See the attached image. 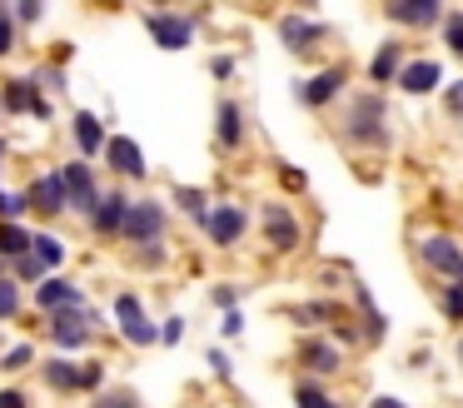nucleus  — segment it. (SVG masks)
Listing matches in <instances>:
<instances>
[{
  "label": "nucleus",
  "instance_id": "obj_42",
  "mask_svg": "<svg viewBox=\"0 0 463 408\" xmlns=\"http://www.w3.org/2000/svg\"><path fill=\"white\" fill-rule=\"evenodd\" d=\"M329 334L339 338V344L349 348V354H354V348H369V344H364V328H359V318H354V308H349L344 318H334V324H329Z\"/></svg>",
  "mask_w": 463,
  "mask_h": 408
},
{
  "label": "nucleus",
  "instance_id": "obj_9",
  "mask_svg": "<svg viewBox=\"0 0 463 408\" xmlns=\"http://www.w3.org/2000/svg\"><path fill=\"white\" fill-rule=\"evenodd\" d=\"M294 368L309 374V378L334 384V378H344V368H349V348H344L329 328H309V334L294 338Z\"/></svg>",
  "mask_w": 463,
  "mask_h": 408
},
{
  "label": "nucleus",
  "instance_id": "obj_50",
  "mask_svg": "<svg viewBox=\"0 0 463 408\" xmlns=\"http://www.w3.org/2000/svg\"><path fill=\"white\" fill-rule=\"evenodd\" d=\"M0 408H35V398L25 394L21 384H5V388H0Z\"/></svg>",
  "mask_w": 463,
  "mask_h": 408
},
{
  "label": "nucleus",
  "instance_id": "obj_39",
  "mask_svg": "<svg viewBox=\"0 0 463 408\" xmlns=\"http://www.w3.org/2000/svg\"><path fill=\"white\" fill-rule=\"evenodd\" d=\"M274 179H279L284 199H289V195H309V175H304L299 165H289V159H274Z\"/></svg>",
  "mask_w": 463,
  "mask_h": 408
},
{
  "label": "nucleus",
  "instance_id": "obj_56",
  "mask_svg": "<svg viewBox=\"0 0 463 408\" xmlns=\"http://www.w3.org/2000/svg\"><path fill=\"white\" fill-rule=\"evenodd\" d=\"M5 119H11V115H5V105H0V129H5Z\"/></svg>",
  "mask_w": 463,
  "mask_h": 408
},
{
  "label": "nucleus",
  "instance_id": "obj_15",
  "mask_svg": "<svg viewBox=\"0 0 463 408\" xmlns=\"http://www.w3.org/2000/svg\"><path fill=\"white\" fill-rule=\"evenodd\" d=\"M214 149L220 155H244V145H250V109H244L240 95H214Z\"/></svg>",
  "mask_w": 463,
  "mask_h": 408
},
{
  "label": "nucleus",
  "instance_id": "obj_21",
  "mask_svg": "<svg viewBox=\"0 0 463 408\" xmlns=\"http://www.w3.org/2000/svg\"><path fill=\"white\" fill-rule=\"evenodd\" d=\"M25 199H31V219L35 224H55L65 219V185H61V169H35L25 179Z\"/></svg>",
  "mask_w": 463,
  "mask_h": 408
},
{
  "label": "nucleus",
  "instance_id": "obj_27",
  "mask_svg": "<svg viewBox=\"0 0 463 408\" xmlns=\"http://www.w3.org/2000/svg\"><path fill=\"white\" fill-rule=\"evenodd\" d=\"M125 264L135 269V274H165V269L175 264V244L165 239V244H125Z\"/></svg>",
  "mask_w": 463,
  "mask_h": 408
},
{
  "label": "nucleus",
  "instance_id": "obj_41",
  "mask_svg": "<svg viewBox=\"0 0 463 408\" xmlns=\"http://www.w3.org/2000/svg\"><path fill=\"white\" fill-rule=\"evenodd\" d=\"M15 20H21V30L31 35L35 25H45V15H51V0H11Z\"/></svg>",
  "mask_w": 463,
  "mask_h": 408
},
{
  "label": "nucleus",
  "instance_id": "obj_16",
  "mask_svg": "<svg viewBox=\"0 0 463 408\" xmlns=\"http://www.w3.org/2000/svg\"><path fill=\"white\" fill-rule=\"evenodd\" d=\"M105 175L120 179V185H145L150 179V159H145V145L135 135H120V129H110V139H105Z\"/></svg>",
  "mask_w": 463,
  "mask_h": 408
},
{
  "label": "nucleus",
  "instance_id": "obj_45",
  "mask_svg": "<svg viewBox=\"0 0 463 408\" xmlns=\"http://www.w3.org/2000/svg\"><path fill=\"white\" fill-rule=\"evenodd\" d=\"M184 334H190V318L184 314H165L160 318V348H180Z\"/></svg>",
  "mask_w": 463,
  "mask_h": 408
},
{
  "label": "nucleus",
  "instance_id": "obj_22",
  "mask_svg": "<svg viewBox=\"0 0 463 408\" xmlns=\"http://www.w3.org/2000/svg\"><path fill=\"white\" fill-rule=\"evenodd\" d=\"M409 40L403 35H383L379 45H373V55H369V65H364V85H373V90H393V80L403 75V65H409Z\"/></svg>",
  "mask_w": 463,
  "mask_h": 408
},
{
  "label": "nucleus",
  "instance_id": "obj_6",
  "mask_svg": "<svg viewBox=\"0 0 463 408\" xmlns=\"http://www.w3.org/2000/svg\"><path fill=\"white\" fill-rule=\"evenodd\" d=\"M204 15H210V10H180V5H150V10H140L145 35H150L155 50H165V55H180V50H190L194 40H200Z\"/></svg>",
  "mask_w": 463,
  "mask_h": 408
},
{
  "label": "nucleus",
  "instance_id": "obj_3",
  "mask_svg": "<svg viewBox=\"0 0 463 408\" xmlns=\"http://www.w3.org/2000/svg\"><path fill=\"white\" fill-rule=\"evenodd\" d=\"M354 90V65H349V55H334V60H324V65H314V70H304L299 80H294V105L299 109H309V115H329V109H339V100Z\"/></svg>",
  "mask_w": 463,
  "mask_h": 408
},
{
  "label": "nucleus",
  "instance_id": "obj_44",
  "mask_svg": "<svg viewBox=\"0 0 463 408\" xmlns=\"http://www.w3.org/2000/svg\"><path fill=\"white\" fill-rule=\"evenodd\" d=\"M240 299H244V289L230 284V279L210 284V308H214V314H224V308H240Z\"/></svg>",
  "mask_w": 463,
  "mask_h": 408
},
{
  "label": "nucleus",
  "instance_id": "obj_8",
  "mask_svg": "<svg viewBox=\"0 0 463 408\" xmlns=\"http://www.w3.org/2000/svg\"><path fill=\"white\" fill-rule=\"evenodd\" d=\"M200 234L210 239L220 254H234V249H244L250 234H254V209L244 204V199H234V195L214 199L210 214H204V224H200Z\"/></svg>",
  "mask_w": 463,
  "mask_h": 408
},
{
  "label": "nucleus",
  "instance_id": "obj_11",
  "mask_svg": "<svg viewBox=\"0 0 463 408\" xmlns=\"http://www.w3.org/2000/svg\"><path fill=\"white\" fill-rule=\"evenodd\" d=\"M110 318H115L120 344H130V348H160V318L145 308V299L135 294V289H120V294L110 299Z\"/></svg>",
  "mask_w": 463,
  "mask_h": 408
},
{
  "label": "nucleus",
  "instance_id": "obj_51",
  "mask_svg": "<svg viewBox=\"0 0 463 408\" xmlns=\"http://www.w3.org/2000/svg\"><path fill=\"white\" fill-rule=\"evenodd\" d=\"M364 408H413V403H403L399 394H373V398H369V403H364Z\"/></svg>",
  "mask_w": 463,
  "mask_h": 408
},
{
  "label": "nucleus",
  "instance_id": "obj_40",
  "mask_svg": "<svg viewBox=\"0 0 463 408\" xmlns=\"http://www.w3.org/2000/svg\"><path fill=\"white\" fill-rule=\"evenodd\" d=\"M204 70H210L214 85H234V75H240V55H234V50H214V55L204 60Z\"/></svg>",
  "mask_w": 463,
  "mask_h": 408
},
{
  "label": "nucleus",
  "instance_id": "obj_18",
  "mask_svg": "<svg viewBox=\"0 0 463 408\" xmlns=\"http://www.w3.org/2000/svg\"><path fill=\"white\" fill-rule=\"evenodd\" d=\"M379 15L403 35H423V30H439V20L449 15V0H379Z\"/></svg>",
  "mask_w": 463,
  "mask_h": 408
},
{
  "label": "nucleus",
  "instance_id": "obj_31",
  "mask_svg": "<svg viewBox=\"0 0 463 408\" xmlns=\"http://www.w3.org/2000/svg\"><path fill=\"white\" fill-rule=\"evenodd\" d=\"M35 364H41V344H35V338H21V344H11L5 354H0V374L5 378L35 374Z\"/></svg>",
  "mask_w": 463,
  "mask_h": 408
},
{
  "label": "nucleus",
  "instance_id": "obj_4",
  "mask_svg": "<svg viewBox=\"0 0 463 408\" xmlns=\"http://www.w3.org/2000/svg\"><path fill=\"white\" fill-rule=\"evenodd\" d=\"M274 35H279V45L294 60H319L324 65V55L334 50V25L319 20L314 10H279L274 15Z\"/></svg>",
  "mask_w": 463,
  "mask_h": 408
},
{
  "label": "nucleus",
  "instance_id": "obj_47",
  "mask_svg": "<svg viewBox=\"0 0 463 408\" xmlns=\"http://www.w3.org/2000/svg\"><path fill=\"white\" fill-rule=\"evenodd\" d=\"M204 364H210V374H214V378H224V384L234 378V354H230V348L210 344V348H204Z\"/></svg>",
  "mask_w": 463,
  "mask_h": 408
},
{
  "label": "nucleus",
  "instance_id": "obj_1",
  "mask_svg": "<svg viewBox=\"0 0 463 408\" xmlns=\"http://www.w3.org/2000/svg\"><path fill=\"white\" fill-rule=\"evenodd\" d=\"M334 135L354 155H389L393 139H399V115H393L389 90L354 85L334 109Z\"/></svg>",
  "mask_w": 463,
  "mask_h": 408
},
{
  "label": "nucleus",
  "instance_id": "obj_2",
  "mask_svg": "<svg viewBox=\"0 0 463 408\" xmlns=\"http://www.w3.org/2000/svg\"><path fill=\"white\" fill-rule=\"evenodd\" d=\"M254 234H260V244L269 249L274 259H294L304 249V239H309V229H304L299 209L284 195H264L260 204H254Z\"/></svg>",
  "mask_w": 463,
  "mask_h": 408
},
{
  "label": "nucleus",
  "instance_id": "obj_23",
  "mask_svg": "<svg viewBox=\"0 0 463 408\" xmlns=\"http://www.w3.org/2000/svg\"><path fill=\"white\" fill-rule=\"evenodd\" d=\"M443 85H449V80H443V60H433V55H409L403 75L393 80V90L409 95V100H429V95H439Z\"/></svg>",
  "mask_w": 463,
  "mask_h": 408
},
{
  "label": "nucleus",
  "instance_id": "obj_25",
  "mask_svg": "<svg viewBox=\"0 0 463 408\" xmlns=\"http://www.w3.org/2000/svg\"><path fill=\"white\" fill-rule=\"evenodd\" d=\"M65 129H71L75 155H80V159H100V155H105V139H110V125H105V119L95 115V109H71Z\"/></svg>",
  "mask_w": 463,
  "mask_h": 408
},
{
  "label": "nucleus",
  "instance_id": "obj_7",
  "mask_svg": "<svg viewBox=\"0 0 463 408\" xmlns=\"http://www.w3.org/2000/svg\"><path fill=\"white\" fill-rule=\"evenodd\" d=\"M409 244H413V264L423 274H433L439 284H458L463 279V234H453V229H419Z\"/></svg>",
  "mask_w": 463,
  "mask_h": 408
},
{
  "label": "nucleus",
  "instance_id": "obj_46",
  "mask_svg": "<svg viewBox=\"0 0 463 408\" xmlns=\"http://www.w3.org/2000/svg\"><path fill=\"white\" fill-rule=\"evenodd\" d=\"M439 105H443V115H449L453 125H463V75L449 80V85L439 90Z\"/></svg>",
  "mask_w": 463,
  "mask_h": 408
},
{
  "label": "nucleus",
  "instance_id": "obj_34",
  "mask_svg": "<svg viewBox=\"0 0 463 408\" xmlns=\"http://www.w3.org/2000/svg\"><path fill=\"white\" fill-rule=\"evenodd\" d=\"M31 75L45 95H65L71 90V65H61V60H41V65H31Z\"/></svg>",
  "mask_w": 463,
  "mask_h": 408
},
{
  "label": "nucleus",
  "instance_id": "obj_5",
  "mask_svg": "<svg viewBox=\"0 0 463 408\" xmlns=\"http://www.w3.org/2000/svg\"><path fill=\"white\" fill-rule=\"evenodd\" d=\"M31 324L41 328V338L55 354H85L100 334V308H55V314H35Z\"/></svg>",
  "mask_w": 463,
  "mask_h": 408
},
{
  "label": "nucleus",
  "instance_id": "obj_43",
  "mask_svg": "<svg viewBox=\"0 0 463 408\" xmlns=\"http://www.w3.org/2000/svg\"><path fill=\"white\" fill-rule=\"evenodd\" d=\"M11 274L21 279L25 289H35V284H41L45 274H51V269H45V264H41V259H35V254H21V259H11Z\"/></svg>",
  "mask_w": 463,
  "mask_h": 408
},
{
  "label": "nucleus",
  "instance_id": "obj_13",
  "mask_svg": "<svg viewBox=\"0 0 463 408\" xmlns=\"http://www.w3.org/2000/svg\"><path fill=\"white\" fill-rule=\"evenodd\" d=\"M0 105H5V115H11V119L31 115L35 125H51V119H55V95H45V90L35 85L31 70H25V75H5V80H0Z\"/></svg>",
  "mask_w": 463,
  "mask_h": 408
},
{
  "label": "nucleus",
  "instance_id": "obj_37",
  "mask_svg": "<svg viewBox=\"0 0 463 408\" xmlns=\"http://www.w3.org/2000/svg\"><path fill=\"white\" fill-rule=\"evenodd\" d=\"M90 408H145V398L135 394L130 384H105L100 394L90 398Z\"/></svg>",
  "mask_w": 463,
  "mask_h": 408
},
{
  "label": "nucleus",
  "instance_id": "obj_14",
  "mask_svg": "<svg viewBox=\"0 0 463 408\" xmlns=\"http://www.w3.org/2000/svg\"><path fill=\"white\" fill-rule=\"evenodd\" d=\"M130 204H135L130 185L110 179V185H105V195H100V204H95L90 214H85V234H90V239H100V244H120L125 219H130Z\"/></svg>",
  "mask_w": 463,
  "mask_h": 408
},
{
  "label": "nucleus",
  "instance_id": "obj_35",
  "mask_svg": "<svg viewBox=\"0 0 463 408\" xmlns=\"http://www.w3.org/2000/svg\"><path fill=\"white\" fill-rule=\"evenodd\" d=\"M25 314V284L15 274L0 279V324H15Z\"/></svg>",
  "mask_w": 463,
  "mask_h": 408
},
{
  "label": "nucleus",
  "instance_id": "obj_54",
  "mask_svg": "<svg viewBox=\"0 0 463 408\" xmlns=\"http://www.w3.org/2000/svg\"><path fill=\"white\" fill-rule=\"evenodd\" d=\"M453 368H458V378H463V328H458V338H453Z\"/></svg>",
  "mask_w": 463,
  "mask_h": 408
},
{
  "label": "nucleus",
  "instance_id": "obj_52",
  "mask_svg": "<svg viewBox=\"0 0 463 408\" xmlns=\"http://www.w3.org/2000/svg\"><path fill=\"white\" fill-rule=\"evenodd\" d=\"M51 60H61V65H71V60H75V40H55Z\"/></svg>",
  "mask_w": 463,
  "mask_h": 408
},
{
  "label": "nucleus",
  "instance_id": "obj_30",
  "mask_svg": "<svg viewBox=\"0 0 463 408\" xmlns=\"http://www.w3.org/2000/svg\"><path fill=\"white\" fill-rule=\"evenodd\" d=\"M31 244H35V224H25V219H0V254L5 259L31 254Z\"/></svg>",
  "mask_w": 463,
  "mask_h": 408
},
{
  "label": "nucleus",
  "instance_id": "obj_33",
  "mask_svg": "<svg viewBox=\"0 0 463 408\" xmlns=\"http://www.w3.org/2000/svg\"><path fill=\"white\" fill-rule=\"evenodd\" d=\"M433 304H439L443 324L463 328V279L458 284H433Z\"/></svg>",
  "mask_w": 463,
  "mask_h": 408
},
{
  "label": "nucleus",
  "instance_id": "obj_36",
  "mask_svg": "<svg viewBox=\"0 0 463 408\" xmlns=\"http://www.w3.org/2000/svg\"><path fill=\"white\" fill-rule=\"evenodd\" d=\"M439 45L463 65V5H449V15L439 20Z\"/></svg>",
  "mask_w": 463,
  "mask_h": 408
},
{
  "label": "nucleus",
  "instance_id": "obj_49",
  "mask_svg": "<svg viewBox=\"0 0 463 408\" xmlns=\"http://www.w3.org/2000/svg\"><path fill=\"white\" fill-rule=\"evenodd\" d=\"M214 328H220V338H224V344H234V338L244 334V308H224V314H220V324H214Z\"/></svg>",
  "mask_w": 463,
  "mask_h": 408
},
{
  "label": "nucleus",
  "instance_id": "obj_28",
  "mask_svg": "<svg viewBox=\"0 0 463 408\" xmlns=\"http://www.w3.org/2000/svg\"><path fill=\"white\" fill-rule=\"evenodd\" d=\"M170 204H175V214H184L194 229H200L204 214H210V204H214V195H210V189H200V185H175L170 189Z\"/></svg>",
  "mask_w": 463,
  "mask_h": 408
},
{
  "label": "nucleus",
  "instance_id": "obj_20",
  "mask_svg": "<svg viewBox=\"0 0 463 408\" xmlns=\"http://www.w3.org/2000/svg\"><path fill=\"white\" fill-rule=\"evenodd\" d=\"M349 308H354V318H359V328H364V344L369 348H379V344H389V334H393V324H389V314L379 308V299H373V289L364 284L359 274L349 279Z\"/></svg>",
  "mask_w": 463,
  "mask_h": 408
},
{
  "label": "nucleus",
  "instance_id": "obj_57",
  "mask_svg": "<svg viewBox=\"0 0 463 408\" xmlns=\"http://www.w3.org/2000/svg\"><path fill=\"white\" fill-rule=\"evenodd\" d=\"M458 139H463V125H458Z\"/></svg>",
  "mask_w": 463,
  "mask_h": 408
},
{
  "label": "nucleus",
  "instance_id": "obj_12",
  "mask_svg": "<svg viewBox=\"0 0 463 408\" xmlns=\"http://www.w3.org/2000/svg\"><path fill=\"white\" fill-rule=\"evenodd\" d=\"M55 169H61V185H65V214L85 224V214H90V209L100 204V195H105L100 169H95V159H80V155L61 159Z\"/></svg>",
  "mask_w": 463,
  "mask_h": 408
},
{
  "label": "nucleus",
  "instance_id": "obj_53",
  "mask_svg": "<svg viewBox=\"0 0 463 408\" xmlns=\"http://www.w3.org/2000/svg\"><path fill=\"white\" fill-rule=\"evenodd\" d=\"M11 155H15V145H11V135H5V129H0V169L11 165Z\"/></svg>",
  "mask_w": 463,
  "mask_h": 408
},
{
  "label": "nucleus",
  "instance_id": "obj_24",
  "mask_svg": "<svg viewBox=\"0 0 463 408\" xmlns=\"http://www.w3.org/2000/svg\"><path fill=\"white\" fill-rule=\"evenodd\" d=\"M344 314H349V304H344L339 294H309V299H299V304L284 308V318H294L299 334H309V328H329L334 318H344Z\"/></svg>",
  "mask_w": 463,
  "mask_h": 408
},
{
  "label": "nucleus",
  "instance_id": "obj_32",
  "mask_svg": "<svg viewBox=\"0 0 463 408\" xmlns=\"http://www.w3.org/2000/svg\"><path fill=\"white\" fill-rule=\"evenodd\" d=\"M21 40H25V30H21V20H15L11 0H0V65H5V60H15Z\"/></svg>",
  "mask_w": 463,
  "mask_h": 408
},
{
  "label": "nucleus",
  "instance_id": "obj_38",
  "mask_svg": "<svg viewBox=\"0 0 463 408\" xmlns=\"http://www.w3.org/2000/svg\"><path fill=\"white\" fill-rule=\"evenodd\" d=\"M31 214V199H25V185L11 189L5 185V169H0V219H25Z\"/></svg>",
  "mask_w": 463,
  "mask_h": 408
},
{
  "label": "nucleus",
  "instance_id": "obj_19",
  "mask_svg": "<svg viewBox=\"0 0 463 408\" xmlns=\"http://www.w3.org/2000/svg\"><path fill=\"white\" fill-rule=\"evenodd\" d=\"M31 308L35 314H55V308H90V289L75 274H45L41 284L31 289Z\"/></svg>",
  "mask_w": 463,
  "mask_h": 408
},
{
  "label": "nucleus",
  "instance_id": "obj_26",
  "mask_svg": "<svg viewBox=\"0 0 463 408\" xmlns=\"http://www.w3.org/2000/svg\"><path fill=\"white\" fill-rule=\"evenodd\" d=\"M289 403H294V408H349V403H344V398L334 394L329 384H324V378H309V374H299V378H294Z\"/></svg>",
  "mask_w": 463,
  "mask_h": 408
},
{
  "label": "nucleus",
  "instance_id": "obj_55",
  "mask_svg": "<svg viewBox=\"0 0 463 408\" xmlns=\"http://www.w3.org/2000/svg\"><path fill=\"white\" fill-rule=\"evenodd\" d=\"M5 274H11V259H5V254H0V279H5Z\"/></svg>",
  "mask_w": 463,
  "mask_h": 408
},
{
  "label": "nucleus",
  "instance_id": "obj_17",
  "mask_svg": "<svg viewBox=\"0 0 463 408\" xmlns=\"http://www.w3.org/2000/svg\"><path fill=\"white\" fill-rule=\"evenodd\" d=\"M35 378L55 398H85V354H41Z\"/></svg>",
  "mask_w": 463,
  "mask_h": 408
},
{
  "label": "nucleus",
  "instance_id": "obj_29",
  "mask_svg": "<svg viewBox=\"0 0 463 408\" xmlns=\"http://www.w3.org/2000/svg\"><path fill=\"white\" fill-rule=\"evenodd\" d=\"M31 254L41 259V264L51 269V274H61V269L71 264V244H65V239L55 234L51 224H35V244H31Z\"/></svg>",
  "mask_w": 463,
  "mask_h": 408
},
{
  "label": "nucleus",
  "instance_id": "obj_10",
  "mask_svg": "<svg viewBox=\"0 0 463 408\" xmlns=\"http://www.w3.org/2000/svg\"><path fill=\"white\" fill-rule=\"evenodd\" d=\"M175 234V204L170 195H135L130 204V219H125V234H120V249L125 244H165Z\"/></svg>",
  "mask_w": 463,
  "mask_h": 408
},
{
  "label": "nucleus",
  "instance_id": "obj_48",
  "mask_svg": "<svg viewBox=\"0 0 463 408\" xmlns=\"http://www.w3.org/2000/svg\"><path fill=\"white\" fill-rule=\"evenodd\" d=\"M105 388V358L85 354V398H95Z\"/></svg>",
  "mask_w": 463,
  "mask_h": 408
}]
</instances>
